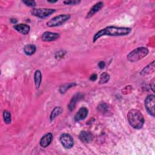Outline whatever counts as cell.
Segmentation results:
<instances>
[{
  "instance_id": "6da1fadb",
  "label": "cell",
  "mask_w": 155,
  "mask_h": 155,
  "mask_svg": "<svg viewBox=\"0 0 155 155\" xmlns=\"http://www.w3.org/2000/svg\"><path fill=\"white\" fill-rule=\"evenodd\" d=\"M131 31V28L129 27L107 26L97 32H96L93 37V42H95L99 38L104 36H122L128 35Z\"/></svg>"
},
{
  "instance_id": "7a4b0ae2",
  "label": "cell",
  "mask_w": 155,
  "mask_h": 155,
  "mask_svg": "<svg viewBox=\"0 0 155 155\" xmlns=\"http://www.w3.org/2000/svg\"><path fill=\"white\" fill-rule=\"evenodd\" d=\"M127 119L129 124L135 129L142 128L145 119L143 114L137 109H131L127 113Z\"/></svg>"
},
{
  "instance_id": "3957f363",
  "label": "cell",
  "mask_w": 155,
  "mask_h": 155,
  "mask_svg": "<svg viewBox=\"0 0 155 155\" xmlns=\"http://www.w3.org/2000/svg\"><path fill=\"white\" fill-rule=\"evenodd\" d=\"M148 49L147 47H137L130 52L127 58L130 62H136L145 57L148 54Z\"/></svg>"
},
{
  "instance_id": "277c9868",
  "label": "cell",
  "mask_w": 155,
  "mask_h": 155,
  "mask_svg": "<svg viewBox=\"0 0 155 155\" xmlns=\"http://www.w3.org/2000/svg\"><path fill=\"white\" fill-rule=\"evenodd\" d=\"M70 18V15L68 14H61L58 16L52 18L47 22V26L48 27H56L62 25Z\"/></svg>"
},
{
  "instance_id": "5b68a950",
  "label": "cell",
  "mask_w": 155,
  "mask_h": 155,
  "mask_svg": "<svg viewBox=\"0 0 155 155\" xmlns=\"http://www.w3.org/2000/svg\"><path fill=\"white\" fill-rule=\"evenodd\" d=\"M55 12L53 8H33L31 10V14L39 18H45Z\"/></svg>"
},
{
  "instance_id": "8992f818",
  "label": "cell",
  "mask_w": 155,
  "mask_h": 155,
  "mask_svg": "<svg viewBox=\"0 0 155 155\" xmlns=\"http://www.w3.org/2000/svg\"><path fill=\"white\" fill-rule=\"evenodd\" d=\"M155 97L153 94H149L145 99V107L147 112L153 117H154Z\"/></svg>"
},
{
  "instance_id": "52a82bcc",
  "label": "cell",
  "mask_w": 155,
  "mask_h": 155,
  "mask_svg": "<svg viewBox=\"0 0 155 155\" xmlns=\"http://www.w3.org/2000/svg\"><path fill=\"white\" fill-rule=\"evenodd\" d=\"M60 142L62 145L66 149H70L73 147L74 144L73 139L71 135L67 133H63L59 137Z\"/></svg>"
},
{
  "instance_id": "ba28073f",
  "label": "cell",
  "mask_w": 155,
  "mask_h": 155,
  "mask_svg": "<svg viewBox=\"0 0 155 155\" xmlns=\"http://www.w3.org/2000/svg\"><path fill=\"white\" fill-rule=\"evenodd\" d=\"M60 35L58 33H53L51 31H45L44 32L42 36H41V39L44 41H53L58 39L59 38Z\"/></svg>"
},
{
  "instance_id": "9c48e42d",
  "label": "cell",
  "mask_w": 155,
  "mask_h": 155,
  "mask_svg": "<svg viewBox=\"0 0 155 155\" xmlns=\"http://www.w3.org/2000/svg\"><path fill=\"white\" fill-rule=\"evenodd\" d=\"M104 6V2L102 1H99L95 4L89 10L88 13L87 14L86 18H90L93 16L95 13L98 12Z\"/></svg>"
},
{
  "instance_id": "30bf717a",
  "label": "cell",
  "mask_w": 155,
  "mask_h": 155,
  "mask_svg": "<svg viewBox=\"0 0 155 155\" xmlns=\"http://www.w3.org/2000/svg\"><path fill=\"white\" fill-rule=\"evenodd\" d=\"M82 98H83V94L80 93H76V94H74L71 99L70 100L68 105V109L70 110V111H72L74 109L75 107H76V105L77 104V102L81 100Z\"/></svg>"
},
{
  "instance_id": "8fae6325",
  "label": "cell",
  "mask_w": 155,
  "mask_h": 155,
  "mask_svg": "<svg viewBox=\"0 0 155 155\" xmlns=\"http://www.w3.org/2000/svg\"><path fill=\"white\" fill-rule=\"evenodd\" d=\"M53 140V134L51 133H48L43 136L40 140V145L42 147L45 148L48 147Z\"/></svg>"
},
{
  "instance_id": "7c38bea8",
  "label": "cell",
  "mask_w": 155,
  "mask_h": 155,
  "mask_svg": "<svg viewBox=\"0 0 155 155\" xmlns=\"http://www.w3.org/2000/svg\"><path fill=\"white\" fill-rule=\"evenodd\" d=\"M88 113V110L87 108L81 107L76 113L74 116V120L77 122L84 120L87 116Z\"/></svg>"
},
{
  "instance_id": "4fadbf2b",
  "label": "cell",
  "mask_w": 155,
  "mask_h": 155,
  "mask_svg": "<svg viewBox=\"0 0 155 155\" xmlns=\"http://www.w3.org/2000/svg\"><path fill=\"white\" fill-rule=\"evenodd\" d=\"M13 28L22 35H27L30 30V27L28 25L24 24H16L13 26Z\"/></svg>"
},
{
  "instance_id": "5bb4252c",
  "label": "cell",
  "mask_w": 155,
  "mask_h": 155,
  "mask_svg": "<svg viewBox=\"0 0 155 155\" xmlns=\"http://www.w3.org/2000/svg\"><path fill=\"white\" fill-rule=\"evenodd\" d=\"M79 139L85 143H90L92 141L93 135L92 134L87 131H82L79 135Z\"/></svg>"
},
{
  "instance_id": "9a60e30c",
  "label": "cell",
  "mask_w": 155,
  "mask_h": 155,
  "mask_svg": "<svg viewBox=\"0 0 155 155\" xmlns=\"http://www.w3.org/2000/svg\"><path fill=\"white\" fill-rule=\"evenodd\" d=\"M154 71V61L150 63L147 67H145L140 72V74L142 76L148 75L150 73Z\"/></svg>"
},
{
  "instance_id": "2e32d148",
  "label": "cell",
  "mask_w": 155,
  "mask_h": 155,
  "mask_svg": "<svg viewBox=\"0 0 155 155\" xmlns=\"http://www.w3.org/2000/svg\"><path fill=\"white\" fill-rule=\"evenodd\" d=\"M42 81V74L40 70H36L34 74V82L35 87L37 89H38L40 87Z\"/></svg>"
},
{
  "instance_id": "e0dca14e",
  "label": "cell",
  "mask_w": 155,
  "mask_h": 155,
  "mask_svg": "<svg viewBox=\"0 0 155 155\" xmlns=\"http://www.w3.org/2000/svg\"><path fill=\"white\" fill-rule=\"evenodd\" d=\"M36 50V47L33 44H27L24 48V51L25 54L31 56L33 54Z\"/></svg>"
},
{
  "instance_id": "ac0fdd59",
  "label": "cell",
  "mask_w": 155,
  "mask_h": 155,
  "mask_svg": "<svg viewBox=\"0 0 155 155\" xmlns=\"http://www.w3.org/2000/svg\"><path fill=\"white\" fill-rule=\"evenodd\" d=\"M63 111L62 108L61 107H56L55 108H54V109L52 110L51 114H50V120H53V119H54L57 116H59L60 114H62Z\"/></svg>"
},
{
  "instance_id": "d6986e66",
  "label": "cell",
  "mask_w": 155,
  "mask_h": 155,
  "mask_svg": "<svg viewBox=\"0 0 155 155\" xmlns=\"http://www.w3.org/2000/svg\"><path fill=\"white\" fill-rule=\"evenodd\" d=\"M98 111L102 114H105L109 111V107L105 103H101L97 107Z\"/></svg>"
},
{
  "instance_id": "ffe728a7",
  "label": "cell",
  "mask_w": 155,
  "mask_h": 155,
  "mask_svg": "<svg viewBox=\"0 0 155 155\" xmlns=\"http://www.w3.org/2000/svg\"><path fill=\"white\" fill-rule=\"evenodd\" d=\"M110 79V75L106 73V72H104L102 73L101 76H100V78H99V83L100 84H105L107 82H108V81Z\"/></svg>"
},
{
  "instance_id": "44dd1931",
  "label": "cell",
  "mask_w": 155,
  "mask_h": 155,
  "mask_svg": "<svg viewBox=\"0 0 155 155\" xmlns=\"http://www.w3.org/2000/svg\"><path fill=\"white\" fill-rule=\"evenodd\" d=\"M3 115V119L4 120V122L7 124H9L12 122V117H11V114L7 110H4L2 113Z\"/></svg>"
},
{
  "instance_id": "7402d4cb",
  "label": "cell",
  "mask_w": 155,
  "mask_h": 155,
  "mask_svg": "<svg viewBox=\"0 0 155 155\" xmlns=\"http://www.w3.org/2000/svg\"><path fill=\"white\" fill-rule=\"evenodd\" d=\"M76 85V84L73 82V83H70V84H64L62 86L60 87L59 88V91L61 93L63 94L68 89L72 87H74Z\"/></svg>"
},
{
  "instance_id": "603a6c76",
  "label": "cell",
  "mask_w": 155,
  "mask_h": 155,
  "mask_svg": "<svg viewBox=\"0 0 155 155\" xmlns=\"http://www.w3.org/2000/svg\"><path fill=\"white\" fill-rule=\"evenodd\" d=\"M81 2V1H77V0H69V1H64V3L66 5H76Z\"/></svg>"
},
{
  "instance_id": "cb8c5ba5",
  "label": "cell",
  "mask_w": 155,
  "mask_h": 155,
  "mask_svg": "<svg viewBox=\"0 0 155 155\" xmlns=\"http://www.w3.org/2000/svg\"><path fill=\"white\" fill-rule=\"evenodd\" d=\"M22 2L28 7H35L36 5V2L35 1H23Z\"/></svg>"
},
{
  "instance_id": "d4e9b609",
  "label": "cell",
  "mask_w": 155,
  "mask_h": 155,
  "mask_svg": "<svg viewBox=\"0 0 155 155\" xmlns=\"http://www.w3.org/2000/svg\"><path fill=\"white\" fill-rule=\"evenodd\" d=\"M105 66V62L104 61H100L99 63H98V67L100 69H103Z\"/></svg>"
},
{
  "instance_id": "484cf974",
  "label": "cell",
  "mask_w": 155,
  "mask_h": 155,
  "mask_svg": "<svg viewBox=\"0 0 155 155\" xmlns=\"http://www.w3.org/2000/svg\"><path fill=\"white\" fill-rule=\"evenodd\" d=\"M97 74H92V75L90 77V80L91 81H95L97 79Z\"/></svg>"
},
{
  "instance_id": "4316f807",
  "label": "cell",
  "mask_w": 155,
  "mask_h": 155,
  "mask_svg": "<svg viewBox=\"0 0 155 155\" xmlns=\"http://www.w3.org/2000/svg\"><path fill=\"white\" fill-rule=\"evenodd\" d=\"M150 86H151V88L152 91L154 92V79H153V81L150 84Z\"/></svg>"
},
{
  "instance_id": "83f0119b",
  "label": "cell",
  "mask_w": 155,
  "mask_h": 155,
  "mask_svg": "<svg viewBox=\"0 0 155 155\" xmlns=\"http://www.w3.org/2000/svg\"><path fill=\"white\" fill-rule=\"evenodd\" d=\"M10 22H12V23H13V24H16V23H17V22H18V21H17V19H14V18H12V19H10Z\"/></svg>"
},
{
  "instance_id": "f1b7e54d",
  "label": "cell",
  "mask_w": 155,
  "mask_h": 155,
  "mask_svg": "<svg viewBox=\"0 0 155 155\" xmlns=\"http://www.w3.org/2000/svg\"><path fill=\"white\" fill-rule=\"evenodd\" d=\"M48 2H50V3H54V2H56L58 1H47Z\"/></svg>"
}]
</instances>
